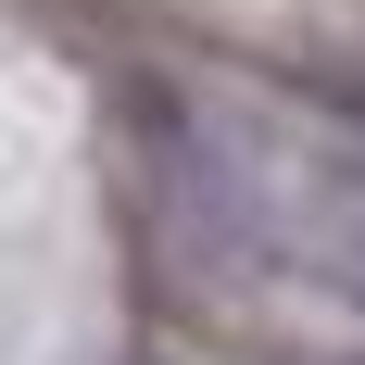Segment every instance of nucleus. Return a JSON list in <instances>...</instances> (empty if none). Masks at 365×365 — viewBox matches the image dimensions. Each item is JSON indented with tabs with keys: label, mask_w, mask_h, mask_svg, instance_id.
Returning <instances> with one entry per match:
<instances>
[{
	"label": "nucleus",
	"mask_w": 365,
	"mask_h": 365,
	"mask_svg": "<svg viewBox=\"0 0 365 365\" xmlns=\"http://www.w3.org/2000/svg\"><path fill=\"white\" fill-rule=\"evenodd\" d=\"M353 126H365V88H353Z\"/></svg>",
	"instance_id": "f257e3e1"
}]
</instances>
